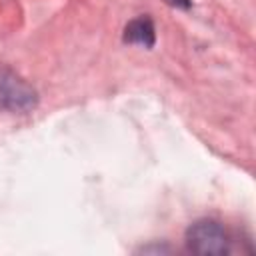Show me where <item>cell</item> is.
I'll return each mask as SVG.
<instances>
[{"label": "cell", "mask_w": 256, "mask_h": 256, "mask_svg": "<svg viewBox=\"0 0 256 256\" xmlns=\"http://www.w3.org/2000/svg\"><path fill=\"white\" fill-rule=\"evenodd\" d=\"M186 248L202 256H222L232 250V240L226 228L212 218H200L192 222L184 236Z\"/></svg>", "instance_id": "obj_1"}, {"label": "cell", "mask_w": 256, "mask_h": 256, "mask_svg": "<svg viewBox=\"0 0 256 256\" xmlns=\"http://www.w3.org/2000/svg\"><path fill=\"white\" fill-rule=\"evenodd\" d=\"M170 6H174V8H182V10H188L190 6H192V0H166Z\"/></svg>", "instance_id": "obj_4"}, {"label": "cell", "mask_w": 256, "mask_h": 256, "mask_svg": "<svg viewBox=\"0 0 256 256\" xmlns=\"http://www.w3.org/2000/svg\"><path fill=\"white\" fill-rule=\"evenodd\" d=\"M36 104V90L16 72L0 66V112H28Z\"/></svg>", "instance_id": "obj_2"}, {"label": "cell", "mask_w": 256, "mask_h": 256, "mask_svg": "<svg viewBox=\"0 0 256 256\" xmlns=\"http://www.w3.org/2000/svg\"><path fill=\"white\" fill-rule=\"evenodd\" d=\"M124 42L152 48L156 44V28L150 16H138L130 20L124 28Z\"/></svg>", "instance_id": "obj_3"}]
</instances>
